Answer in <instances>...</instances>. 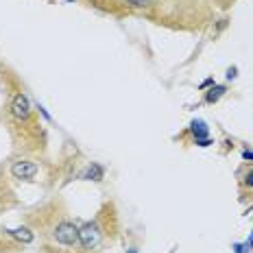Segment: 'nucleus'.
<instances>
[{"mask_svg": "<svg viewBox=\"0 0 253 253\" xmlns=\"http://www.w3.org/2000/svg\"><path fill=\"white\" fill-rule=\"evenodd\" d=\"M245 183H247V186H249V188H253V168H251L249 172H247V177H245Z\"/></svg>", "mask_w": 253, "mask_h": 253, "instance_id": "obj_6", "label": "nucleus"}, {"mask_svg": "<svg viewBox=\"0 0 253 253\" xmlns=\"http://www.w3.org/2000/svg\"><path fill=\"white\" fill-rule=\"evenodd\" d=\"M83 2H87L89 7L101 9V11L112 13V15H125L126 13L125 0H83Z\"/></svg>", "mask_w": 253, "mask_h": 253, "instance_id": "obj_4", "label": "nucleus"}, {"mask_svg": "<svg viewBox=\"0 0 253 253\" xmlns=\"http://www.w3.org/2000/svg\"><path fill=\"white\" fill-rule=\"evenodd\" d=\"M4 118H7V129L18 151H22L24 155H38L46 151V131L38 120V112L29 94L24 92L15 77H9V98L4 103Z\"/></svg>", "mask_w": 253, "mask_h": 253, "instance_id": "obj_1", "label": "nucleus"}, {"mask_svg": "<svg viewBox=\"0 0 253 253\" xmlns=\"http://www.w3.org/2000/svg\"><path fill=\"white\" fill-rule=\"evenodd\" d=\"M125 9L126 13L181 31H197L212 18V9L203 0H125Z\"/></svg>", "mask_w": 253, "mask_h": 253, "instance_id": "obj_2", "label": "nucleus"}, {"mask_svg": "<svg viewBox=\"0 0 253 253\" xmlns=\"http://www.w3.org/2000/svg\"><path fill=\"white\" fill-rule=\"evenodd\" d=\"M203 2L208 4V7H210V4H220V7H229V4L234 2V0H203Z\"/></svg>", "mask_w": 253, "mask_h": 253, "instance_id": "obj_5", "label": "nucleus"}, {"mask_svg": "<svg viewBox=\"0 0 253 253\" xmlns=\"http://www.w3.org/2000/svg\"><path fill=\"white\" fill-rule=\"evenodd\" d=\"M50 2H77V0H50Z\"/></svg>", "mask_w": 253, "mask_h": 253, "instance_id": "obj_7", "label": "nucleus"}, {"mask_svg": "<svg viewBox=\"0 0 253 253\" xmlns=\"http://www.w3.org/2000/svg\"><path fill=\"white\" fill-rule=\"evenodd\" d=\"M42 172V166L40 162L35 160V157L31 155H18L11 160V164H9V175H11V179H15V181H38Z\"/></svg>", "mask_w": 253, "mask_h": 253, "instance_id": "obj_3", "label": "nucleus"}]
</instances>
